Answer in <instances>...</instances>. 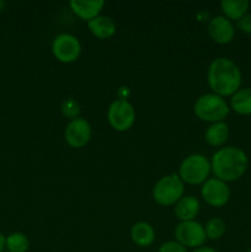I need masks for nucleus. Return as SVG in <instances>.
<instances>
[{
    "instance_id": "nucleus-1",
    "label": "nucleus",
    "mask_w": 251,
    "mask_h": 252,
    "mask_svg": "<svg viewBox=\"0 0 251 252\" xmlns=\"http://www.w3.org/2000/svg\"><path fill=\"white\" fill-rule=\"evenodd\" d=\"M208 83L216 95H234L241 84L240 69L228 58L214 59L208 69Z\"/></svg>"
},
{
    "instance_id": "nucleus-2",
    "label": "nucleus",
    "mask_w": 251,
    "mask_h": 252,
    "mask_svg": "<svg viewBox=\"0 0 251 252\" xmlns=\"http://www.w3.org/2000/svg\"><path fill=\"white\" fill-rule=\"evenodd\" d=\"M249 160L245 153L235 147L223 148L214 153L211 169L221 181H235L245 174Z\"/></svg>"
},
{
    "instance_id": "nucleus-3",
    "label": "nucleus",
    "mask_w": 251,
    "mask_h": 252,
    "mask_svg": "<svg viewBox=\"0 0 251 252\" xmlns=\"http://www.w3.org/2000/svg\"><path fill=\"white\" fill-rule=\"evenodd\" d=\"M197 117L207 122H221L229 113V106L221 96L216 94L202 95L194 103Z\"/></svg>"
},
{
    "instance_id": "nucleus-4",
    "label": "nucleus",
    "mask_w": 251,
    "mask_h": 252,
    "mask_svg": "<svg viewBox=\"0 0 251 252\" xmlns=\"http://www.w3.org/2000/svg\"><path fill=\"white\" fill-rule=\"evenodd\" d=\"M184 182L177 175H169L157 182L153 189L155 202L161 206H171L184 196Z\"/></svg>"
},
{
    "instance_id": "nucleus-5",
    "label": "nucleus",
    "mask_w": 251,
    "mask_h": 252,
    "mask_svg": "<svg viewBox=\"0 0 251 252\" xmlns=\"http://www.w3.org/2000/svg\"><path fill=\"white\" fill-rule=\"evenodd\" d=\"M211 164L206 157L192 154L182 161L180 166V179L191 185L202 184L208 177Z\"/></svg>"
},
{
    "instance_id": "nucleus-6",
    "label": "nucleus",
    "mask_w": 251,
    "mask_h": 252,
    "mask_svg": "<svg viewBox=\"0 0 251 252\" xmlns=\"http://www.w3.org/2000/svg\"><path fill=\"white\" fill-rule=\"evenodd\" d=\"M107 116L111 126L120 132L129 129L135 120V112L133 106L127 100H121V98L111 103L108 107Z\"/></svg>"
},
{
    "instance_id": "nucleus-7",
    "label": "nucleus",
    "mask_w": 251,
    "mask_h": 252,
    "mask_svg": "<svg viewBox=\"0 0 251 252\" xmlns=\"http://www.w3.org/2000/svg\"><path fill=\"white\" fill-rule=\"evenodd\" d=\"M175 236L179 244L187 248H199L207 239L203 226L194 220L181 221L175 229Z\"/></svg>"
},
{
    "instance_id": "nucleus-8",
    "label": "nucleus",
    "mask_w": 251,
    "mask_h": 252,
    "mask_svg": "<svg viewBox=\"0 0 251 252\" xmlns=\"http://www.w3.org/2000/svg\"><path fill=\"white\" fill-rule=\"evenodd\" d=\"M52 51L58 61L63 62V63H71L80 56L81 46L75 36L69 33H62L54 38Z\"/></svg>"
},
{
    "instance_id": "nucleus-9",
    "label": "nucleus",
    "mask_w": 251,
    "mask_h": 252,
    "mask_svg": "<svg viewBox=\"0 0 251 252\" xmlns=\"http://www.w3.org/2000/svg\"><path fill=\"white\" fill-rule=\"evenodd\" d=\"M202 196L212 207H223L230 197L229 187L219 179H209L202 186Z\"/></svg>"
},
{
    "instance_id": "nucleus-10",
    "label": "nucleus",
    "mask_w": 251,
    "mask_h": 252,
    "mask_svg": "<svg viewBox=\"0 0 251 252\" xmlns=\"http://www.w3.org/2000/svg\"><path fill=\"white\" fill-rule=\"evenodd\" d=\"M91 138V127L84 118H75L65 128V140L70 147L83 148Z\"/></svg>"
},
{
    "instance_id": "nucleus-11",
    "label": "nucleus",
    "mask_w": 251,
    "mask_h": 252,
    "mask_svg": "<svg viewBox=\"0 0 251 252\" xmlns=\"http://www.w3.org/2000/svg\"><path fill=\"white\" fill-rule=\"evenodd\" d=\"M208 33L217 43H229L234 38L235 30L233 24L225 16H216L209 21Z\"/></svg>"
},
{
    "instance_id": "nucleus-12",
    "label": "nucleus",
    "mask_w": 251,
    "mask_h": 252,
    "mask_svg": "<svg viewBox=\"0 0 251 252\" xmlns=\"http://www.w3.org/2000/svg\"><path fill=\"white\" fill-rule=\"evenodd\" d=\"M69 5L79 17L90 21L98 16L105 5V1L103 0H71Z\"/></svg>"
},
{
    "instance_id": "nucleus-13",
    "label": "nucleus",
    "mask_w": 251,
    "mask_h": 252,
    "mask_svg": "<svg viewBox=\"0 0 251 252\" xmlns=\"http://www.w3.org/2000/svg\"><path fill=\"white\" fill-rule=\"evenodd\" d=\"M198 211L199 202L198 199L193 196L182 197V198L177 202L176 207H175V214H176L177 218L182 221L193 220L194 217L198 214Z\"/></svg>"
},
{
    "instance_id": "nucleus-14",
    "label": "nucleus",
    "mask_w": 251,
    "mask_h": 252,
    "mask_svg": "<svg viewBox=\"0 0 251 252\" xmlns=\"http://www.w3.org/2000/svg\"><path fill=\"white\" fill-rule=\"evenodd\" d=\"M90 31L98 38H108L116 32V24L110 16H96L88 22Z\"/></svg>"
},
{
    "instance_id": "nucleus-15",
    "label": "nucleus",
    "mask_w": 251,
    "mask_h": 252,
    "mask_svg": "<svg viewBox=\"0 0 251 252\" xmlns=\"http://www.w3.org/2000/svg\"><path fill=\"white\" fill-rule=\"evenodd\" d=\"M130 236H132L133 243L137 244L138 246L145 248L154 243L155 231L149 223L140 221V223L133 225L132 230H130Z\"/></svg>"
},
{
    "instance_id": "nucleus-16",
    "label": "nucleus",
    "mask_w": 251,
    "mask_h": 252,
    "mask_svg": "<svg viewBox=\"0 0 251 252\" xmlns=\"http://www.w3.org/2000/svg\"><path fill=\"white\" fill-rule=\"evenodd\" d=\"M229 137V127L225 122H216L212 126H209L206 130L207 143L213 147H220L221 144L226 142Z\"/></svg>"
},
{
    "instance_id": "nucleus-17",
    "label": "nucleus",
    "mask_w": 251,
    "mask_h": 252,
    "mask_svg": "<svg viewBox=\"0 0 251 252\" xmlns=\"http://www.w3.org/2000/svg\"><path fill=\"white\" fill-rule=\"evenodd\" d=\"M249 6L250 2L248 0H221L220 2V7L226 19L236 20V21L245 16Z\"/></svg>"
},
{
    "instance_id": "nucleus-18",
    "label": "nucleus",
    "mask_w": 251,
    "mask_h": 252,
    "mask_svg": "<svg viewBox=\"0 0 251 252\" xmlns=\"http://www.w3.org/2000/svg\"><path fill=\"white\" fill-rule=\"evenodd\" d=\"M231 108L239 115H251V89H240L230 100Z\"/></svg>"
},
{
    "instance_id": "nucleus-19",
    "label": "nucleus",
    "mask_w": 251,
    "mask_h": 252,
    "mask_svg": "<svg viewBox=\"0 0 251 252\" xmlns=\"http://www.w3.org/2000/svg\"><path fill=\"white\" fill-rule=\"evenodd\" d=\"M5 246L10 252H26L29 249V239L25 234L14 233L7 236Z\"/></svg>"
},
{
    "instance_id": "nucleus-20",
    "label": "nucleus",
    "mask_w": 251,
    "mask_h": 252,
    "mask_svg": "<svg viewBox=\"0 0 251 252\" xmlns=\"http://www.w3.org/2000/svg\"><path fill=\"white\" fill-rule=\"evenodd\" d=\"M204 231H206L207 238L217 240V239L221 238L223 234L225 233V223L220 218H213L206 224Z\"/></svg>"
},
{
    "instance_id": "nucleus-21",
    "label": "nucleus",
    "mask_w": 251,
    "mask_h": 252,
    "mask_svg": "<svg viewBox=\"0 0 251 252\" xmlns=\"http://www.w3.org/2000/svg\"><path fill=\"white\" fill-rule=\"evenodd\" d=\"M79 112H80V107L79 103L73 98H66L62 103V113L65 116L66 118H71V121L78 118Z\"/></svg>"
},
{
    "instance_id": "nucleus-22",
    "label": "nucleus",
    "mask_w": 251,
    "mask_h": 252,
    "mask_svg": "<svg viewBox=\"0 0 251 252\" xmlns=\"http://www.w3.org/2000/svg\"><path fill=\"white\" fill-rule=\"evenodd\" d=\"M159 252H187V250L181 244L175 243V241H167L160 246Z\"/></svg>"
},
{
    "instance_id": "nucleus-23",
    "label": "nucleus",
    "mask_w": 251,
    "mask_h": 252,
    "mask_svg": "<svg viewBox=\"0 0 251 252\" xmlns=\"http://www.w3.org/2000/svg\"><path fill=\"white\" fill-rule=\"evenodd\" d=\"M239 30H241L245 33L251 34V14H246L238 21Z\"/></svg>"
},
{
    "instance_id": "nucleus-24",
    "label": "nucleus",
    "mask_w": 251,
    "mask_h": 252,
    "mask_svg": "<svg viewBox=\"0 0 251 252\" xmlns=\"http://www.w3.org/2000/svg\"><path fill=\"white\" fill-rule=\"evenodd\" d=\"M193 252H217V251L212 248H197Z\"/></svg>"
},
{
    "instance_id": "nucleus-25",
    "label": "nucleus",
    "mask_w": 251,
    "mask_h": 252,
    "mask_svg": "<svg viewBox=\"0 0 251 252\" xmlns=\"http://www.w3.org/2000/svg\"><path fill=\"white\" fill-rule=\"evenodd\" d=\"M5 243H6V239H5L4 236H2V234L0 233V252H2V250H4Z\"/></svg>"
},
{
    "instance_id": "nucleus-26",
    "label": "nucleus",
    "mask_w": 251,
    "mask_h": 252,
    "mask_svg": "<svg viewBox=\"0 0 251 252\" xmlns=\"http://www.w3.org/2000/svg\"><path fill=\"white\" fill-rule=\"evenodd\" d=\"M2 7H4V1H0V10H1Z\"/></svg>"
},
{
    "instance_id": "nucleus-27",
    "label": "nucleus",
    "mask_w": 251,
    "mask_h": 252,
    "mask_svg": "<svg viewBox=\"0 0 251 252\" xmlns=\"http://www.w3.org/2000/svg\"><path fill=\"white\" fill-rule=\"evenodd\" d=\"M246 252H251V250H249V251H246Z\"/></svg>"
}]
</instances>
